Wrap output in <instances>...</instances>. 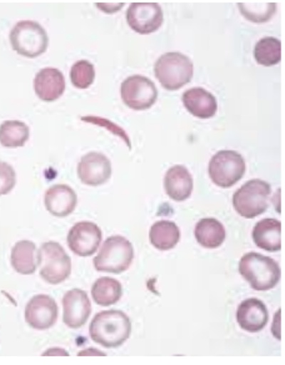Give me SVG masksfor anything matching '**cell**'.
<instances>
[{"label": "cell", "instance_id": "f1b7e54d", "mask_svg": "<svg viewBox=\"0 0 285 365\" xmlns=\"http://www.w3.org/2000/svg\"><path fill=\"white\" fill-rule=\"evenodd\" d=\"M16 174L14 168L6 162H0V195L11 193L16 187Z\"/></svg>", "mask_w": 285, "mask_h": 365}, {"label": "cell", "instance_id": "d6a6232c", "mask_svg": "<svg viewBox=\"0 0 285 365\" xmlns=\"http://www.w3.org/2000/svg\"><path fill=\"white\" fill-rule=\"evenodd\" d=\"M79 356H84V355H105L100 350L94 349V348H90V349L82 350V351H79L78 353Z\"/></svg>", "mask_w": 285, "mask_h": 365}, {"label": "cell", "instance_id": "1f68e13d", "mask_svg": "<svg viewBox=\"0 0 285 365\" xmlns=\"http://www.w3.org/2000/svg\"><path fill=\"white\" fill-rule=\"evenodd\" d=\"M43 355H64V356H68V351L64 349H61V348H51V349L46 350V353Z\"/></svg>", "mask_w": 285, "mask_h": 365}, {"label": "cell", "instance_id": "5b68a950", "mask_svg": "<svg viewBox=\"0 0 285 365\" xmlns=\"http://www.w3.org/2000/svg\"><path fill=\"white\" fill-rule=\"evenodd\" d=\"M270 193L271 188L269 182L260 179H252L235 192L233 195V207L243 218H255L265 213L269 207Z\"/></svg>", "mask_w": 285, "mask_h": 365}, {"label": "cell", "instance_id": "ac0fdd59", "mask_svg": "<svg viewBox=\"0 0 285 365\" xmlns=\"http://www.w3.org/2000/svg\"><path fill=\"white\" fill-rule=\"evenodd\" d=\"M193 177L183 165H174L164 177V189L170 199L184 202L193 192Z\"/></svg>", "mask_w": 285, "mask_h": 365}, {"label": "cell", "instance_id": "ffe728a7", "mask_svg": "<svg viewBox=\"0 0 285 365\" xmlns=\"http://www.w3.org/2000/svg\"><path fill=\"white\" fill-rule=\"evenodd\" d=\"M253 242L258 248L266 252H279L281 249V224L279 220L266 218L255 224Z\"/></svg>", "mask_w": 285, "mask_h": 365}, {"label": "cell", "instance_id": "9a60e30c", "mask_svg": "<svg viewBox=\"0 0 285 365\" xmlns=\"http://www.w3.org/2000/svg\"><path fill=\"white\" fill-rule=\"evenodd\" d=\"M34 91L43 102H56L64 94L66 78L56 68H44L36 76Z\"/></svg>", "mask_w": 285, "mask_h": 365}, {"label": "cell", "instance_id": "ba28073f", "mask_svg": "<svg viewBox=\"0 0 285 365\" xmlns=\"http://www.w3.org/2000/svg\"><path fill=\"white\" fill-rule=\"evenodd\" d=\"M208 172L215 185L230 188L244 177V158L234 150H220L210 159Z\"/></svg>", "mask_w": 285, "mask_h": 365}, {"label": "cell", "instance_id": "484cf974", "mask_svg": "<svg viewBox=\"0 0 285 365\" xmlns=\"http://www.w3.org/2000/svg\"><path fill=\"white\" fill-rule=\"evenodd\" d=\"M255 61L260 66H273L281 61V43L274 36L260 39L254 48Z\"/></svg>", "mask_w": 285, "mask_h": 365}, {"label": "cell", "instance_id": "44dd1931", "mask_svg": "<svg viewBox=\"0 0 285 365\" xmlns=\"http://www.w3.org/2000/svg\"><path fill=\"white\" fill-rule=\"evenodd\" d=\"M11 267L16 273L31 275L38 267V252L36 244L31 240H21L11 249Z\"/></svg>", "mask_w": 285, "mask_h": 365}, {"label": "cell", "instance_id": "83f0119b", "mask_svg": "<svg viewBox=\"0 0 285 365\" xmlns=\"http://www.w3.org/2000/svg\"><path fill=\"white\" fill-rule=\"evenodd\" d=\"M95 79V69L90 61H79L71 69V81L78 89H88Z\"/></svg>", "mask_w": 285, "mask_h": 365}, {"label": "cell", "instance_id": "d6986e66", "mask_svg": "<svg viewBox=\"0 0 285 365\" xmlns=\"http://www.w3.org/2000/svg\"><path fill=\"white\" fill-rule=\"evenodd\" d=\"M183 103L190 114L200 119L213 118L218 110V102L213 94L199 86L184 93Z\"/></svg>", "mask_w": 285, "mask_h": 365}, {"label": "cell", "instance_id": "7c38bea8", "mask_svg": "<svg viewBox=\"0 0 285 365\" xmlns=\"http://www.w3.org/2000/svg\"><path fill=\"white\" fill-rule=\"evenodd\" d=\"M78 177L86 185H103L112 177V163L102 153H88L78 164Z\"/></svg>", "mask_w": 285, "mask_h": 365}, {"label": "cell", "instance_id": "cb8c5ba5", "mask_svg": "<svg viewBox=\"0 0 285 365\" xmlns=\"http://www.w3.org/2000/svg\"><path fill=\"white\" fill-rule=\"evenodd\" d=\"M122 284L110 277L99 278L95 280V283L92 287L93 300L102 307L117 304L122 298Z\"/></svg>", "mask_w": 285, "mask_h": 365}, {"label": "cell", "instance_id": "30bf717a", "mask_svg": "<svg viewBox=\"0 0 285 365\" xmlns=\"http://www.w3.org/2000/svg\"><path fill=\"white\" fill-rule=\"evenodd\" d=\"M163 9L158 3L137 1L128 8V24L138 34L148 36L155 33L163 24Z\"/></svg>", "mask_w": 285, "mask_h": 365}, {"label": "cell", "instance_id": "8992f818", "mask_svg": "<svg viewBox=\"0 0 285 365\" xmlns=\"http://www.w3.org/2000/svg\"><path fill=\"white\" fill-rule=\"evenodd\" d=\"M9 41L13 49L26 58L41 56L49 44L46 29L34 21H18L11 29Z\"/></svg>", "mask_w": 285, "mask_h": 365}, {"label": "cell", "instance_id": "4dcf8cb0", "mask_svg": "<svg viewBox=\"0 0 285 365\" xmlns=\"http://www.w3.org/2000/svg\"><path fill=\"white\" fill-rule=\"evenodd\" d=\"M123 6H124V3H119V1H114V3H97V8H99L100 11H104V13H107V14H114V13H117L118 11H120Z\"/></svg>", "mask_w": 285, "mask_h": 365}, {"label": "cell", "instance_id": "d4e9b609", "mask_svg": "<svg viewBox=\"0 0 285 365\" xmlns=\"http://www.w3.org/2000/svg\"><path fill=\"white\" fill-rule=\"evenodd\" d=\"M29 137V127L21 120H6L0 125V144L3 147H24Z\"/></svg>", "mask_w": 285, "mask_h": 365}, {"label": "cell", "instance_id": "3957f363", "mask_svg": "<svg viewBox=\"0 0 285 365\" xmlns=\"http://www.w3.org/2000/svg\"><path fill=\"white\" fill-rule=\"evenodd\" d=\"M154 74L167 91H178L193 79V61L178 51L165 53L155 61Z\"/></svg>", "mask_w": 285, "mask_h": 365}, {"label": "cell", "instance_id": "7a4b0ae2", "mask_svg": "<svg viewBox=\"0 0 285 365\" xmlns=\"http://www.w3.org/2000/svg\"><path fill=\"white\" fill-rule=\"evenodd\" d=\"M239 272L250 287L258 292L273 289L281 277L279 264L274 259L254 252L242 257Z\"/></svg>", "mask_w": 285, "mask_h": 365}, {"label": "cell", "instance_id": "f546056e", "mask_svg": "<svg viewBox=\"0 0 285 365\" xmlns=\"http://www.w3.org/2000/svg\"><path fill=\"white\" fill-rule=\"evenodd\" d=\"M83 120L84 122L93 123V124H97V125H102V127L107 128L108 130H110V132L114 133L115 135H118L119 138H122L123 140L125 142L128 148H132V144H130V139L128 138L127 133L123 130L122 128L118 127L115 125L114 123L109 122L107 119H103V118L98 117H83Z\"/></svg>", "mask_w": 285, "mask_h": 365}, {"label": "cell", "instance_id": "52a82bcc", "mask_svg": "<svg viewBox=\"0 0 285 365\" xmlns=\"http://www.w3.org/2000/svg\"><path fill=\"white\" fill-rule=\"evenodd\" d=\"M38 264L41 265V279L51 285L66 282L71 273V257L56 242H46L38 252Z\"/></svg>", "mask_w": 285, "mask_h": 365}, {"label": "cell", "instance_id": "9c48e42d", "mask_svg": "<svg viewBox=\"0 0 285 365\" xmlns=\"http://www.w3.org/2000/svg\"><path fill=\"white\" fill-rule=\"evenodd\" d=\"M120 97L133 110H147L158 99V89L147 76H132L123 81Z\"/></svg>", "mask_w": 285, "mask_h": 365}, {"label": "cell", "instance_id": "e0dca14e", "mask_svg": "<svg viewBox=\"0 0 285 365\" xmlns=\"http://www.w3.org/2000/svg\"><path fill=\"white\" fill-rule=\"evenodd\" d=\"M46 208L51 215L64 218L77 208L78 197L74 189L66 184H56L46 190L44 197Z\"/></svg>", "mask_w": 285, "mask_h": 365}, {"label": "cell", "instance_id": "4316f807", "mask_svg": "<svg viewBox=\"0 0 285 365\" xmlns=\"http://www.w3.org/2000/svg\"><path fill=\"white\" fill-rule=\"evenodd\" d=\"M238 8L248 21L261 24L274 16L276 4L273 1H240Z\"/></svg>", "mask_w": 285, "mask_h": 365}, {"label": "cell", "instance_id": "6da1fadb", "mask_svg": "<svg viewBox=\"0 0 285 365\" xmlns=\"http://www.w3.org/2000/svg\"><path fill=\"white\" fill-rule=\"evenodd\" d=\"M89 333L94 343L105 348H118L129 339L132 323L122 310H104L94 317Z\"/></svg>", "mask_w": 285, "mask_h": 365}, {"label": "cell", "instance_id": "4fadbf2b", "mask_svg": "<svg viewBox=\"0 0 285 365\" xmlns=\"http://www.w3.org/2000/svg\"><path fill=\"white\" fill-rule=\"evenodd\" d=\"M63 322L68 328L78 329L87 323L92 304L87 293L82 289H71L63 298Z\"/></svg>", "mask_w": 285, "mask_h": 365}, {"label": "cell", "instance_id": "603a6c76", "mask_svg": "<svg viewBox=\"0 0 285 365\" xmlns=\"http://www.w3.org/2000/svg\"><path fill=\"white\" fill-rule=\"evenodd\" d=\"M149 239L153 247L162 252H167L177 247L180 240V230L174 222L160 220L152 225Z\"/></svg>", "mask_w": 285, "mask_h": 365}, {"label": "cell", "instance_id": "8fae6325", "mask_svg": "<svg viewBox=\"0 0 285 365\" xmlns=\"http://www.w3.org/2000/svg\"><path fill=\"white\" fill-rule=\"evenodd\" d=\"M102 230L93 222H79L68 233V245L79 257H90L102 243Z\"/></svg>", "mask_w": 285, "mask_h": 365}, {"label": "cell", "instance_id": "5bb4252c", "mask_svg": "<svg viewBox=\"0 0 285 365\" xmlns=\"http://www.w3.org/2000/svg\"><path fill=\"white\" fill-rule=\"evenodd\" d=\"M58 319V304L51 295L33 297L26 304V320L31 328L46 330L56 324Z\"/></svg>", "mask_w": 285, "mask_h": 365}, {"label": "cell", "instance_id": "277c9868", "mask_svg": "<svg viewBox=\"0 0 285 365\" xmlns=\"http://www.w3.org/2000/svg\"><path fill=\"white\" fill-rule=\"evenodd\" d=\"M134 259V249L127 238L114 235L103 243L100 252L93 260L94 268L104 273L122 274L129 269Z\"/></svg>", "mask_w": 285, "mask_h": 365}, {"label": "cell", "instance_id": "7402d4cb", "mask_svg": "<svg viewBox=\"0 0 285 365\" xmlns=\"http://www.w3.org/2000/svg\"><path fill=\"white\" fill-rule=\"evenodd\" d=\"M194 234L197 242L204 248L208 249L219 248L227 237L224 225L215 218L199 220Z\"/></svg>", "mask_w": 285, "mask_h": 365}, {"label": "cell", "instance_id": "2e32d148", "mask_svg": "<svg viewBox=\"0 0 285 365\" xmlns=\"http://www.w3.org/2000/svg\"><path fill=\"white\" fill-rule=\"evenodd\" d=\"M237 320L242 329L248 333H259L269 320V313L261 300L250 298L240 303L237 310Z\"/></svg>", "mask_w": 285, "mask_h": 365}]
</instances>
